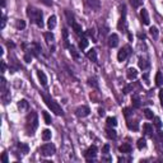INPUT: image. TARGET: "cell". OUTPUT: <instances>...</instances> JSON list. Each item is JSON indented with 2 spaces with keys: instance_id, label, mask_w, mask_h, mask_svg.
Instances as JSON below:
<instances>
[{
  "instance_id": "cell-1",
  "label": "cell",
  "mask_w": 163,
  "mask_h": 163,
  "mask_svg": "<svg viewBox=\"0 0 163 163\" xmlns=\"http://www.w3.org/2000/svg\"><path fill=\"white\" fill-rule=\"evenodd\" d=\"M38 126V117H37V113L31 111V113H28L26 119V133L27 135H33Z\"/></svg>"
},
{
  "instance_id": "cell-2",
  "label": "cell",
  "mask_w": 163,
  "mask_h": 163,
  "mask_svg": "<svg viewBox=\"0 0 163 163\" xmlns=\"http://www.w3.org/2000/svg\"><path fill=\"white\" fill-rule=\"evenodd\" d=\"M42 97H44V101H45V103L47 104V107L55 113V115H57V116H63L64 115L63 108H61V106L56 102V101H54L48 94H46V93L42 94Z\"/></svg>"
},
{
  "instance_id": "cell-3",
  "label": "cell",
  "mask_w": 163,
  "mask_h": 163,
  "mask_svg": "<svg viewBox=\"0 0 163 163\" xmlns=\"http://www.w3.org/2000/svg\"><path fill=\"white\" fill-rule=\"evenodd\" d=\"M27 15L31 18L32 20H35L36 24L42 28L44 27V20H42V12L38 10V9L33 8V7H28L27 8Z\"/></svg>"
},
{
  "instance_id": "cell-4",
  "label": "cell",
  "mask_w": 163,
  "mask_h": 163,
  "mask_svg": "<svg viewBox=\"0 0 163 163\" xmlns=\"http://www.w3.org/2000/svg\"><path fill=\"white\" fill-rule=\"evenodd\" d=\"M55 150H56V148H55V145L51 143H46L41 147V153H42V155H45V157H50L52 154H55Z\"/></svg>"
},
{
  "instance_id": "cell-5",
  "label": "cell",
  "mask_w": 163,
  "mask_h": 163,
  "mask_svg": "<svg viewBox=\"0 0 163 163\" xmlns=\"http://www.w3.org/2000/svg\"><path fill=\"white\" fill-rule=\"evenodd\" d=\"M85 158H87V161L88 162H92V161H94L96 159V157H97V147L96 145H92V147H89V148L87 149V152H85Z\"/></svg>"
},
{
  "instance_id": "cell-6",
  "label": "cell",
  "mask_w": 163,
  "mask_h": 163,
  "mask_svg": "<svg viewBox=\"0 0 163 163\" xmlns=\"http://www.w3.org/2000/svg\"><path fill=\"white\" fill-rule=\"evenodd\" d=\"M131 52V48H130V46H125V47H122L121 50H120L119 52H117V60L119 61H124L126 57H128V55Z\"/></svg>"
},
{
  "instance_id": "cell-7",
  "label": "cell",
  "mask_w": 163,
  "mask_h": 163,
  "mask_svg": "<svg viewBox=\"0 0 163 163\" xmlns=\"http://www.w3.org/2000/svg\"><path fill=\"white\" fill-rule=\"evenodd\" d=\"M76 116L78 117H87V116L91 113V110H89V107L88 106H80V107H78L76 108Z\"/></svg>"
},
{
  "instance_id": "cell-8",
  "label": "cell",
  "mask_w": 163,
  "mask_h": 163,
  "mask_svg": "<svg viewBox=\"0 0 163 163\" xmlns=\"http://www.w3.org/2000/svg\"><path fill=\"white\" fill-rule=\"evenodd\" d=\"M107 44H108V46L111 48L116 47V46L119 45V36L116 35V33H112V35H110L108 37V41H107Z\"/></svg>"
},
{
  "instance_id": "cell-9",
  "label": "cell",
  "mask_w": 163,
  "mask_h": 163,
  "mask_svg": "<svg viewBox=\"0 0 163 163\" xmlns=\"http://www.w3.org/2000/svg\"><path fill=\"white\" fill-rule=\"evenodd\" d=\"M140 18H141V22H143L145 26H148V24L150 23V20H149V14H148V10L147 9H141L140 10Z\"/></svg>"
},
{
  "instance_id": "cell-10",
  "label": "cell",
  "mask_w": 163,
  "mask_h": 163,
  "mask_svg": "<svg viewBox=\"0 0 163 163\" xmlns=\"http://www.w3.org/2000/svg\"><path fill=\"white\" fill-rule=\"evenodd\" d=\"M126 76H128L129 80H134V79L138 78V72L136 69H134V68H130V69H128V72H126Z\"/></svg>"
},
{
  "instance_id": "cell-11",
  "label": "cell",
  "mask_w": 163,
  "mask_h": 163,
  "mask_svg": "<svg viewBox=\"0 0 163 163\" xmlns=\"http://www.w3.org/2000/svg\"><path fill=\"white\" fill-rule=\"evenodd\" d=\"M119 29L121 31H126V12H125V7H124V12H122V17L119 22Z\"/></svg>"
},
{
  "instance_id": "cell-12",
  "label": "cell",
  "mask_w": 163,
  "mask_h": 163,
  "mask_svg": "<svg viewBox=\"0 0 163 163\" xmlns=\"http://www.w3.org/2000/svg\"><path fill=\"white\" fill-rule=\"evenodd\" d=\"M37 76L40 79V83H41V84L45 87V85L47 84V76H46V74L44 72H41V70H38V72H37Z\"/></svg>"
},
{
  "instance_id": "cell-13",
  "label": "cell",
  "mask_w": 163,
  "mask_h": 163,
  "mask_svg": "<svg viewBox=\"0 0 163 163\" xmlns=\"http://www.w3.org/2000/svg\"><path fill=\"white\" fill-rule=\"evenodd\" d=\"M47 27H48V29H54L55 27H56V17H55V15H51V17L48 18Z\"/></svg>"
},
{
  "instance_id": "cell-14",
  "label": "cell",
  "mask_w": 163,
  "mask_h": 163,
  "mask_svg": "<svg viewBox=\"0 0 163 163\" xmlns=\"http://www.w3.org/2000/svg\"><path fill=\"white\" fill-rule=\"evenodd\" d=\"M119 150L121 153H131V145L128 143H124L122 145L119 147Z\"/></svg>"
},
{
  "instance_id": "cell-15",
  "label": "cell",
  "mask_w": 163,
  "mask_h": 163,
  "mask_svg": "<svg viewBox=\"0 0 163 163\" xmlns=\"http://www.w3.org/2000/svg\"><path fill=\"white\" fill-rule=\"evenodd\" d=\"M87 57H88L89 60H92V61H94V63H96V61H97V51L94 50V48L89 50L87 52Z\"/></svg>"
},
{
  "instance_id": "cell-16",
  "label": "cell",
  "mask_w": 163,
  "mask_h": 163,
  "mask_svg": "<svg viewBox=\"0 0 163 163\" xmlns=\"http://www.w3.org/2000/svg\"><path fill=\"white\" fill-rule=\"evenodd\" d=\"M143 131L145 135H152L153 134V126L150 124H144L143 125Z\"/></svg>"
},
{
  "instance_id": "cell-17",
  "label": "cell",
  "mask_w": 163,
  "mask_h": 163,
  "mask_svg": "<svg viewBox=\"0 0 163 163\" xmlns=\"http://www.w3.org/2000/svg\"><path fill=\"white\" fill-rule=\"evenodd\" d=\"M106 135L110 139H116V136H117V135H116V131L113 130V129H111V126L106 129Z\"/></svg>"
},
{
  "instance_id": "cell-18",
  "label": "cell",
  "mask_w": 163,
  "mask_h": 163,
  "mask_svg": "<svg viewBox=\"0 0 163 163\" xmlns=\"http://www.w3.org/2000/svg\"><path fill=\"white\" fill-rule=\"evenodd\" d=\"M65 15H66V19H68V24L69 26H73L75 22H74V15L70 13L69 10H65Z\"/></svg>"
},
{
  "instance_id": "cell-19",
  "label": "cell",
  "mask_w": 163,
  "mask_h": 163,
  "mask_svg": "<svg viewBox=\"0 0 163 163\" xmlns=\"http://www.w3.org/2000/svg\"><path fill=\"white\" fill-rule=\"evenodd\" d=\"M128 128L130 129V130H134V131L139 130V122L138 121H129L128 122Z\"/></svg>"
},
{
  "instance_id": "cell-20",
  "label": "cell",
  "mask_w": 163,
  "mask_h": 163,
  "mask_svg": "<svg viewBox=\"0 0 163 163\" xmlns=\"http://www.w3.org/2000/svg\"><path fill=\"white\" fill-rule=\"evenodd\" d=\"M138 64H139V68H140V69H143V70L148 69V66H149L148 61H147L145 59H143V57H140L139 61H138Z\"/></svg>"
},
{
  "instance_id": "cell-21",
  "label": "cell",
  "mask_w": 163,
  "mask_h": 163,
  "mask_svg": "<svg viewBox=\"0 0 163 163\" xmlns=\"http://www.w3.org/2000/svg\"><path fill=\"white\" fill-rule=\"evenodd\" d=\"M163 84V75L161 72H158L155 74V85H158V87H161Z\"/></svg>"
},
{
  "instance_id": "cell-22",
  "label": "cell",
  "mask_w": 163,
  "mask_h": 163,
  "mask_svg": "<svg viewBox=\"0 0 163 163\" xmlns=\"http://www.w3.org/2000/svg\"><path fill=\"white\" fill-rule=\"evenodd\" d=\"M131 102H133V106L135 108L140 107V98H139V96H136V94H134V96L131 97Z\"/></svg>"
},
{
  "instance_id": "cell-23",
  "label": "cell",
  "mask_w": 163,
  "mask_h": 163,
  "mask_svg": "<svg viewBox=\"0 0 163 163\" xmlns=\"http://www.w3.org/2000/svg\"><path fill=\"white\" fill-rule=\"evenodd\" d=\"M51 135H52L51 131L48 130V129H45V130L42 131V139H44L45 141H48L51 139Z\"/></svg>"
},
{
  "instance_id": "cell-24",
  "label": "cell",
  "mask_w": 163,
  "mask_h": 163,
  "mask_svg": "<svg viewBox=\"0 0 163 163\" xmlns=\"http://www.w3.org/2000/svg\"><path fill=\"white\" fill-rule=\"evenodd\" d=\"M18 108L20 110V111H24V110L28 108V102H27L26 100H22L18 102Z\"/></svg>"
},
{
  "instance_id": "cell-25",
  "label": "cell",
  "mask_w": 163,
  "mask_h": 163,
  "mask_svg": "<svg viewBox=\"0 0 163 163\" xmlns=\"http://www.w3.org/2000/svg\"><path fill=\"white\" fill-rule=\"evenodd\" d=\"M44 37H45V40H46V42H47V44H51V42H54V40H55L54 35H52L51 32H46V33H44Z\"/></svg>"
},
{
  "instance_id": "cell-26",
  "label": "cell",
  "mask_w": 163,
  "mask_h": 163,
  "mask_svg": "<svg viewBox=\"0 0 163 163\" xmlns=\"http://www.w3.org/2000/svg\"><path fill=\"white\" fill-rule=\"evenodd\" d=\"M107 125L111 126V128H115L117 125V119L116 117H107Z\"/></svg>"
},
{
  "instance_id": "cell-27",
  "label": "cell",
  "mask_w": 163,
  "mask_h": 163,
  "mask_svg": "<svg viewBox=\"0 0 163 163\" xmlns=\"http://www.w3.org/2000/svg\"><path fill=\"white\" fill-rule=\"evenodd\" d=\"M87 47H88V40L85 37H83L80 40V42H79V48H80V50H84V48H87Z\"/></svg>"
},
{
  "instance_id": "cell-28",
  "label": "cell",
  "mask_w": 163,
  "mask_h": 163,
  "mask_svg": "<svg viewBox=\"0 0 163 163\" xmlns=\"http://www.w3.org/2000/svg\"><path fill=\"white\" fill-rule=\"evenodd\" d=\"M138 148L139 149H144L147 147V141H145V139H144V138H140L139 140H138Z\"/></svg>"
},
{
  "instance_id": "cell-29",
  "label": "cell",
  "mask_w": 163,
  "mask_h": 163,
  "mask_svg": "<svg viewBox=\"0 0 163 163\" xmlns=\"http://www.w3.org/2000/svg\"><path fill=\"white\" fill-rule=\"evenodd\" d=\"M149 32H150V35H152V37L154 40L158 38V29H157V27H150Z\"/></svg>"
},
{
  "instance_id": "cell-30",
  "label": "cell",
  "mask_w": 163,
  "mask_h": 163,
  "mask_svg": "<svg viewBox=\"0 0 163 163\" xmlns=\"http://www.w3.org/2000/svg\"><path fill=\"white\" fill-rule=\"evenodd\" d=\"M3 101H4V103H8L10 101V93H8L7 89L3 92Z\"/></svg>"
},
{
  "instance_id": "cell-31",
  "label": "cell",
  "mask_w": 163,
  "mask_h": 163,
  "mask_svg": "<svg viewBox=\"0 0 163 163\" xmlns=\"http://www.w3.org/2000/svg\"><path fill=\"white\" fill-rule=\"evenodd\" d=\"M42 116H44V119H45V124L46 125H50L51 124V117H50V115H48V112L44 111V112H42Z\"/></svg>"
},
{
  "instance_id": "cell-32",
  "label": "cell",
  "mask_w": 163,
  "mask_h": 163,
  "mask_svg": "<svg viewBox=\"0 0 163 163\" xmlns=\"http://www.w3.org/2000/svg\"><path fill=\"white\" fill-rule=\"evenodd\" d=\"M72 27H73V29H74V32L76 33V35H80V33H82V26H80V24L74 23Z\"/></svg>"
},
{
  "instance_id": "cell-33",
  "label": "cell",
  "mask_w": 163,
  "mask_h": 163,
  "mask_svg": "<svg viewBox=\"0 0 163 163\" xmlns=\"http://www.w3.org/2000/svg\"><path fill=\"white\" fill-rule=\"evenodd\" d=\"M144 115H145V117L149 119V120H152L153 117H154V115H153V111H152V110H149V108H145V110H144Z\"/></svg>"
},
{
  "instance_id": "cell-34",
  "label": "cell",
  "mask_w": 163,
  "mask_h": 163,
  "mask_svg": "<svg viewBox=\"0 0 163 163\" xmlns=\"http://www.w3.org/2000/svg\"><path fill=\"white\" fill-rule=\"evenodd\" d=\"M18 148H19L20 150H23V154H27V153H28V145H26V144L19 143L18 144Z\"/></svg>"
},
{
  "instance_id": "cell-35",
  "label": "cell",
  "mask_w": 163,
  "mask_h": 163,
  "mask_svg": "<svg viewBox=\"0 0 163 163\" xmlns=\"http://www.w3.org/2000/svg\"><path fill=\"white\" fill-rule=\"evenodd\" d=\"M15 27H17L18 29H23L24 27H26V22L22 19H19V20H17V23H15Z\"/></svg>"
},
{
  "instance_id": "cell-36",
  "label": "cell",
  "mask_w": 163,
  "mask_h": 163,
  "mask_svg": "<svg viewBox=\"0 0 163 163\" xmlns=\"http://www.w3.org/2000/svg\"><path fill=\"white\" fill-rule=\"evenodd\" d=\"M88 84L91 85V87H94V88H98V84H97V82H96V79L94 78H89L88 79Z\"/></svg>"
},
{
  "instance_id": "cell-37",
  "label": "cell",
  "mask_w": 163,
  "mask_h": 163,
  "mask_svg": "<svg viewBox=\"0 0 163 163\" xmlns=\"http://www.w3.org/2000/svg\"><path fill=\"white\" fill-rule=\"evenodd\" d=\"M70 52H72V55H73V57H74V59H76L78 60L79 59V55L76 54V51H75V48L73 47V46H70Z\"/></svg>"
},
{
  "instance_id": "cell-38",
  "label": "cell",
  "mask_w": 163,
  "mask_h": 163,
  "mask_svg": "<svg viewBox=\"0 0 163 163\" xmlns=\"http://www.w3.org/2000/svg\"><path fill=\"white\" fill-rule=\"evenodd\" d=\"M154 125H155L158 129H161V128H162V121H161V119H159V117H154Z\"/></svg>"
},
{
  "instance_id": "cell-39",
  "label": "cell",
  "mask_w": 163,
  "mask_h": 163,
  "mask_svg": "<svg viewBox=\"0 0 163 163\" xmlns=\"http://www.w3.org/2000/svg\"><path fill=\"white\" fill-rule=\"evenodd\" d=\"M31 59H32V55H31V52H27V54L24 55V61H26V63H31Z\"/></svg>"
},
{
  "instance_id": "cell-40",
  "label": "cell",
  "mask_w": 163,
  "mask_h": 163,
  "mask_svg": "<svg viewBox=\"0 0 163 163\" xmlns=\"http://www.w3.org/2000/svg\"><path fill=\"white\" fill-rule=\"evenodd\" d=\"M131 89H133V85H128V87H125L124 89H122V92H124V94H128Z\"/></svg>"
},
{
  "instance_id": "cell-41",
  "label": "cell",
  "mask_w": 163,
  "mask_h": 163,
  "mask_svg": "<svg viewBox=\"0 0 163 163\" xmlns=\"http://www.w3.org/2000/svg\"><path fill=\"white\" fill-rule=\"evenodd\" d=\"M1 162H3V163H8V154H7V153H3V155H1Z\"/></svg>"
},
{
  "instance_id": "cell-42",
  "label": "cell",
  "mask_w": 163,
  "mask_h": 163,
  "mask_svg": "<svg viewBox=\"0 0 163 163\" xmlns=\"http://www.w3.org/2000/svg\"><path fill=\"white\" fill-rule=\"evenodd\" d=\"M124 115L126 116V117H129V116L131 115V110L130 108H124Z\"/></svg>"
},
{
  "instance_id": "cell-43",
  "label": "cell",
  "mask_w": 163,
  "mask_h": 163,
  "mask_svg": "<svg viewBox=\"0 0 163 163\" xmlns=\"http://www.w3.org/2000/svg\"><path fill=\"white\" fill-rule=\"evenodd\" d=\"M108 150H110V145H108V144H106V145L103 147V149H102V153L107 154V153H108Z\"/></svg>"
},
{
  "instance_id": "cell-44",
  "label": "cell",
  "mask_w": 163,
  "mask_h": 163,
  "mask_svg": "<svg viewBox=\"0 0 163 163\" xmlns=\"http://www.w3.org/2000/svg\"><path fill=\"white\" fill-rule=\"evenodd\" d=\"M131 3H133L134 7H139L141 4V0H131Z\"/></svg>"
},
{
  "instance_id": "cell-45",
  "label": "cell",
  "mask_w": 163,
  "mask_h": 163,
  "mask_svg": "<svg viewBox=\"0 0 163 163\" xmlns=\"http://www.w3.org/2000/svg\"><path fill=\"white\" fill-rule=\"evenodd\" d=\"M5 22H7V18H5V15H3V18H1V28H4L5 27Z\"/></svg>"
},
{
  "instance_id": "cell-46",
  "label": "cell",
  "mask_w": 163,
  "mask_h": 163,
  "mask_svg": "<svg viewBox=\"0 0 163 163\" xmlns=\"http://www.w3.org/2000/svg\"><path fill=\"white\" fill-rule=\"evenodd\" d=\"M159 100H161V103H162V106H163V89L159 91Z\"/></svg>"
},
{
  "instance_id": "cell-47",
  "label": "cell",
  "mask_w": 163,
  "mask_h": 163,
  "mask_svg": "<svg viewBox=\"0 0 163 163\" xmlns=\"http://www.w3.org/2000/svg\"><path fill=\"white\" fill-rule=\"evenodd\" d=\"M88 36H91V37H93L94 36V29H88Z\"/></svg>"
},
{
  "instance_id": "cell-48",
  "label": "cell",
  "mask_w": 163,
  "mask_h": 163,
  "mask_svg": "<svg viewBox=\"0 0 163 163\" xmlns=\"http://www.w3.org/2000/svg\"><path fill=\"white\" fill-rule=\"evenodd\" d=\"M5 68H7V65H5V61H1V73L5 72Z\"/></svg>"
},
{
  "instance_id": "cell-49",
  "label": "cell",
  "mask_w": 163,
  "mask_h": 163,
  "mask_svg": "<svg viewBox=\"0 0 163 163\" xmlns=\"http://www.w3.org/2000/svg\"><path fill=\"white\" fill-rule=\"evenodd\" d=\"M42 3H45L46 5H51L52 4V0H42Z\"/></svg>"
},
{
  "instance_id": "cell-50",
  "label": "cell",
  "mask_w": 163,
  "mask_h": 163,
  "mask_svg": "<svg viewBox=\"0 0 163 163\" xmlns=\"http://www.w3.org/2000/svg\"><path fill=\"white\" fill-rule=\"evenodd\" d=\"M98 115H100V116H104V111H103L102 108L98 110Z\"/></svg>"
},
{
  "instance_id": "cell-51",
  "label": "cell",
  "mask_w": 163,
  "mask_h": 163,
  "mask_svg": "<svg viewBox=\"0 0 163 163\" xmlns=\"http://www.w3.org/2000/svg\"><path fill=\"white\" fill-rule=\"evenodd\" d=\"M158 136H159V139H161V140H163V133H162L161 130L158 131Z\"/></svg>"
},
{
  "instance_id": "cell-52",
  "label": "cell",
  "mask_w": 163,
  "mask_h": 163,
  "mask_svg": "<svg viewBox=\"0 0 163 163\" xmlns=\"http://www.w3.org/2000/svg\"><path fill=\"white\" fill-rule=\"evenodd\" d=\"M139 38H145V36H144V35H141V33H139Z\"/></svg>"
},
{
  "instance_id": "cell-53",
  "label": "cell",
  "mask_w": 163,
  "mask_h": 163,
  "mask_svg": "<svg viewBox=\"0 0 163 163\" xmlns=\"http://www.w3.org/2000/svg\"><path fill=\"white\" fill-rule=\"evenodd\" d=\"M1 7H3V8L5 7V0H1Z\"/></svg>"
}]
</instances>
